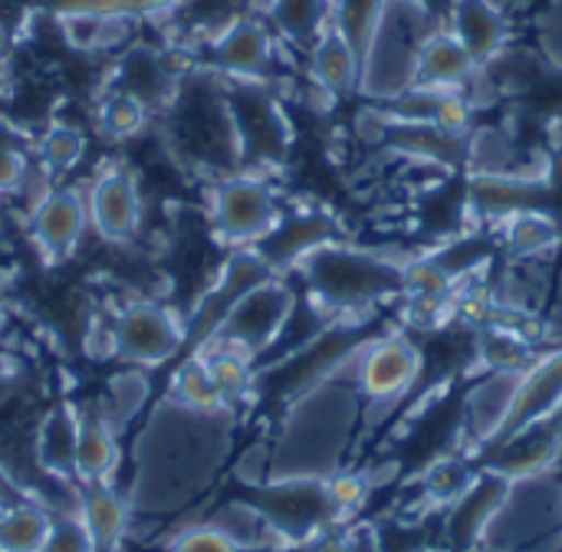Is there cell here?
I'll list each match as a JSON object with an SVG mask.
<instances>
[{
  "instance_id": "obj_4",
  "label": "cell",
  "mask_w": 562,
  "mask_h": 552,
  "mask_svg": "<svg viewBox=\"0 0 562 552\" xmlns=\"http://www.w3.org/2000/svg\"><path fill=\"white\" fill-rule=\"evenodd\" d=\"M184 339H188V323L175 309L151 300L122 306L109 329V342L115 356L132 369H155L171 362L175 356L184 352Z\"/></svg>"
},
{
  "instance_id": "obj_31",
  "label": "cell",
  "mask_w": 562,
  "mask_h": 552,
  "mask_svg": "<svg viewBox=\"0 0 562 552\" xmlns=\"http://www.w3.org/2000/svg\"><path fill=\"white\" fill-rule=\"evenodd\" d=\"M40 552H95V543L76 514V517H63V520L49 523V533H46Z\"/></svg>"
},
{
  "instance_id": "obj_36",
  "label": "cell",
  "mask_w": 562,
  "mask_h": 552,
  "mask_svg": "<svg viewBox=\"0 0 562 552\" xmlns=\"http://www.w3.org/2000/svg\"><path fill=\"white\" fill-rule=\"evenodd\" d=\"M0 504H16L13 500V487H10V481L3 474H0Z\"/></svg>"
},
{
  "instance_id": "obj_9",
  "label": "cell",
  "mask_w": 562,
  "mask_h": 552,
  "mask_svg": "<svg viewBox=\"0 0 562 552\" xmlns=\"http://www.w3.org/2000/svg\"><path fill=\"white\" fill-rule=\"evenodd\" d=\"M562 405V349L537 359L514 385L507 415L497 428V435L491 438L494 444L514 438L524 428H533L540 421H547Z\"/></svg>"
},
{
  "instance_id": "obj_21",
  "label": "cell",
  "mask_w": 562,
  "mask_h": 552,
  "mask_svg": "<svg viewBox=\"0 0 562 552\" xmlns=\"http://www.w3.org/2000/svg\"><path fill=\"white\" fill-rule=\"evenodd\" d=\"M49 517L26 504L16 500L0 510V550L3 552H40L46 533H49Z\"/></svg>"
},
{
  "instance_id": "obj_17",
  "label": "cell",
  "mask_w": 562,
  "mask_h": 552,
  "mask_svg": "<svg viewBox=\"0 0 562 552\" xmlns=\"http://www.w3.org/2000/svg\"><path fill=\"white\" fill-rule=\"evenodd\" d=\"M477 352H481V362L494 375H510V379H520L537 362V352H533L530 339L520 329L507 326V323H497V326L484 329V336L477 342Z\"/></svg>"
},
{
  "instance_id": "obj_27",
  "label": "cell",
  "mask_w": 562,
  "mask_h": 552,
  "mask_svg": "<svg viewBox=\"0 0 562 552\" xmlns=\"http://www.w3.org/2000/svg\"><path fill=\"white\" fill-rule=\"evenodd\" d=\"M145 122H148V105L138 102V99L128 95V92H115V95H109L105 105H102V125H105L112 135H119V138H128V135L142 132Z\"/></svg>"
},
{
  "instance_id": "obj_30",
  "label": "cell",
  "mask_w": 562,
  "mask_h": 552,
  "mask_svg": "<svg viewBox=\"0 0 562 552\" xmlns=\"http://www.w3.org/2000/svg\"><path fill=\"white\" fill-rule=\"evenodd\" d=\"M82 148H86L82 135H79L76 128H66V125H56V128H49V132L40 138V158H43L46 168H53V171L72 168V165L82 158Z\"/></svg>"
},
{
  "instance_id": "obj_25",
  "label": "cell",
  "mask_w": 562,
  "mask_h": 552,
  "mask_svg": "<svg viewBox=\"0 0 562 552\" xmlns=\"http://www.w3.org/2000/svg\"><path fill=\"white\" fill-rule=\"evenodd\" d=\"M385 7H389V0H333V23L349 36V43L359 49V56L366 53Z\"/></svg>"
},
{
  "instance_id": "obj_18",
  "label": "cell",
  "mask_w": 562,
  "mask_h": 552,
  "mask_svg": "<svg viewBox=\"0 0 562 552\" xmlns=\"http://www.w3.org/2000/svg\"><path fill=\"white\" fill-rule=\"evenodd\" d=\"M194 356L207 365V372H211V379H214V385H217V392H221L227 408L254 392L257 372H254V359L250 356H244V352H237L231 346H217V342L198 349Z\"/></svg>"
},
{
  "instance_id": "obj_19",
  "label": "cell",
  "mask_w": 562,
  "mask_h": 552,
  "mask_svg": "<svg viewBox=\"0 0 562 552\" xmlns=\"http://www.w3.org/2000/svg\"><path fill=\"white\" fill-rule=\"evenodd\" d=\"M168 402L188 408V412H201V415H214V412H231L207 372V365L198 359V356H188L175 375H171V385H168Z\"/></svg>"
},
{
  "instance_id": "obj_14",
  "label": "cell",
  "mask_w": 562,
  "mask_h": 552,
  "mask_svg": "<svg viewBox=\"0 0 562 552\" xmlns=\"http://www.w3.org/2000/svg\"><path fill=\"white\" fill-rule=\"evenodd\" d=\"M115 428L109 425L102 405L86 408L79 415V441H76V464L72 474L82 484H105L109 474L119 464V441H115Z\"/></svg>"
},
{
  "instance_id": "obj_13",
  "label": "cell",
  "mask_w": 562,
  "mask_h": 552,
  "mask_svg": "<svg viewBox=\"0 0 562 552\" xmlns=\"http://www.w3.org/2000/svg\"><path fill=\"white\" fill-rule=\"evenodd\" d=\"M313 79L329 95H346V92L359 89L362 56H359V49L349 43V36L333 20L313 40Z\"/></svg>"
},
{
  "instance_id": "obj_2",
  "label": "cell",
  "mask_w": 562,
  "mask_h": 552,
  "mask_svg": "<svg viewBox=\"0 0 562 552\" xmlns=\"http://www.w3.org/2000/svg\"><path fill=\"white\" fill-rule=\"evenodd\" d=\"M300 270L306 277L310 293L326 309H336V313L362 309L375 300H385L405 290V267L352 250V247H339V244H326L313 250L300 263Z\"/></svg>"
},
{
  "instance_id": "obj_5",
  "label": "cell",
  "mask_w": 562,
  "mask_h": 552,
  "mask_svg": "<svg viewBox=\"0 0 562 552\" xmlns=\"http://www.w3.org/2000/svg\"><path fill=\"white\" fill-rule=\"evenodd\" d=\"M290 316H293V293L277 277H270V280L250 286L247 293H240L234 300V306L227 309V316L214 329L211 342L231 346V349L254 359L283 336Z\"/></svg>"
},
{
  "instance_id": "obj_35",
  "label": "cell",
  "mask_w": 562,
  "mask_h": 552,
  "mask_svg": "<svg viewBox=\"0 0 562 552\" xmlns=\"http://www.w3.org/2000/svg\"><path fill=\"white\" fill-rule=\"evenodd\" d=\"M543 425H547V428H550V431H553V435L562 441V405L553 412V415H550V418H547V421H543Z\"/></svg>"
},
{
  "instance_id": "obj_20",
  "label": "cell",
  "mask_w": 562,
  "mask_h": 552,
  "mask_svg": "<svg viewBox=\"0 0 562 552\" xmlns=\"http://www.w3.org/2000/svg\"><path fill=\"white\" fill-rule=\"evenodd\" d=\"M76 441H79V415L56 408L36 438V454L43 461L46 471H53L56 477H69L72 464H76Z\"/></svg>"
},
{
  "instance_id": "obj_6",
  "label": "cell",
  "mask_w": 562,
  "mask_h": 552,
  "mask_svg": "<svg viewBox=\"0 0 562 552\" xmlns=\"http://www.w3.org/2000/svg\"><path fill=\"white\" fill-rule=\"evenodd\" d=\"M418 372H422V356L415 342H408L405 336L375 339L356 359V385L375 405H389L402 398L415 385Z\"/></svg>"
},
{
  "instance_id": "obj_26",
  "label": "cell",
  "mask_w": 562,
  "mask_h": 552,
  "mask_svg": "<svg viewBox=\"0 0 562 552\" xmlns=\"http://www.w3.org/2000/svg\"><path fill=\"white\" fill-rule=\"evenodd\" d=\"M557 240V224L540 214V211H530V214H517L507 221V244L517 250V254H540L547 250L550 244Z\"/></svg>"
},
{
  "instance_id": "obj_29",
  "label": "cell",
  "mask_w": 562,
  "mask_h": 552,
  "mask_svg": "<svg viewBox=\"0 0 562 552\" xmlns=\"http://www.w3.org/2000/svg\"><path fill=\"white\" fill-rule=\"evenodd\" d=\"M46 10L59 13V16H102V20H112V16H145L142 3L138 0H40Z\"/></svg>"
},
{
  "instance_id": "obj_10",
  "label": "cell",
  "mask_w": 562,
  "mask_h": 552,
  "mask_svg": "<svg viewBox=\"0 0 562 552\" xmlns=\"http://www.w3.org/2000/svg\"><path fill=\"white\" fill-rule=\"evenodd\" d=\"M273 63V33L260 16H237L211 40V66L234 82H260Z\"/></svg>"
},
{
  "instance_id": "obj_34",
  "label": "cell",
  "mask_w": 562,
  "mask_h": 552,
  "mask_svg": "<svg viewBox=\"0 0 562 552\" xmlns=\"http://www.w3.org/2000/svg\"><path fill=\"white\" fill-rule=\"evenodd\" d=\"M138 3H142L145 16H155V13L175 10V7H178V3H184V0H138Z\"/></svg>"
},
{
  "instance_id": "obj_3",
  "label": "cell",
  "mask_w": 562,
  "mask_h": 552,
  "mask_svg": "<svg viewBox=\"0 0 562 552\" xmlns=\"http://www.w3.org/2000/svg\"><path fill=\"white\" fill-rule=\"evenodd\" d=\"M280 221H283V211L267 178L254 171H234L214 181L211 224L224 244L237 250H254L277 230Z\"/></svg>"
},
{
  "instance_id": "obj_1",
  "label": "cell",
  "mask_w": 562,
  "mask_h": 552,
  "mask_svg": "<svg viewBox=\"0 0 562 552\" xmlns=\"http://www.w3.org/2000/svg\"><path fill=\"white\" fill-rule=\"evenodd\" d=\"M231 444V412H188L165 398L135 441V477L128 507L138 514H171L214 481Z\"/></svg>"
},
{
  "instance_id": "obj_37",
  "label": "cell",
  "mask_w": 562,
  "mask_h": 552,
  "mask_svg": "<svg viewBox=\"0 0 562 552\" xmlns=\"http://www.w3.org/2000/svg\"><path fill=\"white\" fill-rule=\"evenodd\" d=\"M7 43H10V33H7V23L0 20V56L7 53Z\"/></svg>"
},
{
  "instance_id": "obj_38",
  "label": "cell",
  "mask_w": 562,
  "mask_h": 552,
  "mask_svg": "<svg viewBox=\"0 0 562 552\" xmlns=\"http://www.w3.org/2000/svg\"><path fill=\"white\" fill-rule=\"evenodd\" d=\"M0 201H3V194H0Z\"/></svg>"
},
{
  "instance_id": "obj_28",
  "label": "cell",
  "mask_w": 562,
  "mask_h": 552,
  "mask_svg": "<svg viewBox=\"0 0 562 552\" xmlns=\"http://www.w3.org/2000/svg\"><path fill=\"white\" fill-rule=\"evenodd\" d=\"M323 487H326V500H329L333 517H346V514L359 510L366 504V497H369V477L352 474V471L326 474Z\"/></svg>"
},
{
  "instance_id": "obj_23",
  "label": "cell",
  "mask_w": 562,
  "mask_h": 552,
  "mask_svg": "<svg viewBox=\"0 0 562 552\" xmlns=\"http://www.w3.org/2000/svg\"><path fill=\"white\" fill-rule=\"evenodd\" d=\"M270 16L293 40H316L333 20V0H273Z\"/></svg>"
},
{
  "instance_id": "obj_12",
  "label": "cell",
  "mask_w": 562,
  "mask_h": 552,
  "mask_svg": "<svg viewBox=\"0 0 562 552\" xmlns=\"http://www.w3.org/2000/svg\"><path fill=\"white\" fill-rule=\"evenodd\" d=\"M547 191V184L540 178H527V174H477V181L471 184V207L484 217H497V221H510L517 214H530L540 211V194Z\"/></svg>"
},
{
  "instance_id": "obj_32",
  "label": "cell",
  "mask_w": 562,
  "mask_h": 552,
  "mask_svg": "<svg viewBox=\"0 0 562 552\" xmlns=\"http://www.w3.org/2000/svg\"><path fill=\"white\" fill-rule=\"evenodd\" d=\"M168 552H244L234 547L217 527L211 523H198V527H184L181 533H175Z\"/></svg>"
},
{
  "instance_id": "obj_39",
  "label": "cell",
  "mask_w": 562,
  "mask_h": 552,
  "mask_svg": "<svg viewBox=\"0 0 562 552\" xmlns=\"http://www.w3.org/2000/svg\"><path fill=\"white\" fill-rule=\"evenodd\" d=\"M0 552H3V550H0Z\"/></svg>"
},
{
  "instance_id": "obj_15",
  "label": "cell",
  "mask_w": 562,
  "mask_h": 552,
  "mask_svg": "<svg viewBox=\"0 0 562 552\" xmlns=\"http://www.w3.org/2000/svg\"><path fill=\"white\" fill-rule=\"evenodd\" d=\"M82 487L86 491L79 504V520L86 523L95 552H112L132 527V507L109 484H82Z\"/></svg>"
},
{
  "instance_id": "obj_8",
  "label": "cell",
  "mask_w": 562,
  "mask_h": 552,
  "mask_svg": "<svg viewBox=\"0 0 562 552\" xmlns=\"http://www.w3.org/2000/svg\"><path fill=\"white\" fill-rule=\"evenodd\" d=\"M86 207H89V227L99 237L112 244L132 240L142 224V194L135 174L122 165L99 171L89 184Z\"/></svg>"
},
{
  "instance_id": "obj_22",
  "label": "cell",
  "mask_w": 562,
  "mask_h": 552,
  "mask_svg": "<svg viewBox=\"0 0 562 552\" xmlns=\"http://www.w3.org/2000/svg\"><path fill=\"white\" fill-rule=\"evenodd\" d=\"M211 527H217L234 547L240 550H257V547H267L270 537L280 540V533L273 530V523L263 517V510L257 504H227L221 507L211 520Z\"/></svg>"
},
{
  "instance_id": "obj_33",
  "label": "cell",
  "mask_w": 562,
  "mask_h": 552,
  "mask_svg": "<svg viewBox=\"0 0 562 552\" xmlns=\"http://www.w3.org/2000/svg\"><path fill=\"white\" fill-rule=\"evenodd\" d=\"M30 178V161L23 151L0 145V194H13L26 184Z\"/></svg>"
},
{
  "instance_id": "obj_11",
  "label": "cell",
  "mask_w": 562,
  "mask_h": 552,
  "mask_svg": "<svg viewBox=\"0 0 562 552\" xmlns=\"http://www.w3.org/2000/svg\"><path fill=\"white\" fill-rule=\"evenodd\" d=\"M481 63L471 56V49L448 30L438 26L425 36L415 59V86L412 89H431V92H461L474 79Z\"/></svg>"
},
{
  "instance_id": "obj_16",
  "label": "cell",
  "mask_w": 562,
  "mask_h": 552,
  "mask_svg": "<svg viewBox=\"0 0 562 552\" xmlns=\"http://www.w3.org/2000/svg\"><path fill=\"white\" fill-rule=\"evenodd\" d=\"M448 30L471 49L477 63L491 59L507 43V16L494 0H458Z\"/></svg>"
},
{
  "instance_id": "obj_24",
  "label": "cell",
  "mask_w": 562,
  "mask_h": 552,
  "mask_svg": "<svg viewBox=\"0 0 562 552\" xmlns=\"http://www.w3.org/2000/svg\"><path fill=\"white\" fill-rule=\"evenodd\" d=\"M145 398H148V379H145V372L125 369V372H119V375L109 382L105 398H102V412H105L109 425H112L115 431H122V428L142 412Z\"/></svg>"
},
{
  "instance_id": "obj_7",
  "label": "cell",
  "mask_w": 562,
  "mask_h": 552,
  "mask_svg": "<svg viewBox=\"0 0 562 552\" xmlns=\"http://www.w3.org/2000/svg\"><path fill=\"white\" fill-rule=\"evenodd\" d=\"M89 227L86 194L76 188H46L30 204V234L46 260L59 263L76 254L82 234Z\"/></svg>"
}]
</instances>
